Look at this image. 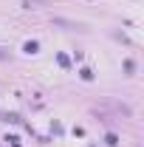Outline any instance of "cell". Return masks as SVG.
<instances>
[{
    "label": "cell",
    "mask_w": 144,
    "mask_h": 147,
    "mask_svg": "<svg viewBox=\"0 0 144 147\" xmlns=\"http://www.w3.org/2000/svg\"><path fill=\"white\" fill-rule=\"evenodd\" d=\"M0 59H6V51H3V48H0Z\"/></svg>",
    "instance_id": "obj_7"
},
{
    "label": "cell",
    "mask_w": 144,
    "mask_h": 147,
    "mask_svg": "<svg viewBox=\"0 0 144 147\" xmlns=\"http://www.w3.org/2000/svg\"><path fill=\"white\" fill-rule=\"evenodd\" d=\"M3 119H6V122H14V125H17V122H20V116H17V113H6Z\"/></svg>",
    "instance_id": "obj_4"
},
{
    "label": "cell",
    "mask_w": 144,
    "mask_h": 147,
    "mask_svg": "<svg viewBox=\"0 0 144 147\" xmlns=\"http://www.w3.org/2000/svg\"><path fill=\"white\" fill-rule=\"evenodd\" d=\"M23 51H26V54H37V51H40V42H37V40H28V42L23 45Z\"/></svg>",
    "instance_id": "obj_1"
},
{
    "label": "cell",
    "mask_w": 144,
    "mask_h": 147,
    "mask_svg": "<svg viewBox=\"0 0 144 147\" xmlns=\"http://www.w3.org/2000/svg\"><path fill=\"white\" fill-rule=\"evenodd\" d=\"M105 142H108L110 147H116V144H119V139H116V136H113V133H108V139H105Z\"/></svg>",
    "instance_id": "obj_5"
},
{
    "label": "cell",
    "mask_w": 144,
    "mask_h": 147,
    "mask_svg": "<svg viewBox=\"0 0 144 147\" xmlns=\"http://www.w3.org/2000/svg\"><path fill=\"white\" fill-rule=\"evenodd\" d=\"M57 62H59L62 68H68V65H71V59H68V57H65V54H57Z\"/></svg>",
    "instance_id": "obj_3"
},
{
    "label": "cell",
    "mask_w": 144,
    "mask_h": 147,
    "mask_svg": "<svg viewBox=\"0 0 144 147\" xmlns=\"http://www.w3.org/2000/svg\"><path fill=\"white\" fill-rule=\"evenodd\" d=\"M34 3H45V0H34ZM26 6H28V9H31V0H26Z\"/></svg>",
    "instance_id": "obj_6"
},
{
    "label": "cell",
    "mask_w": 144,
    "mask_h": 147,
    "mask_svg": "<svg viewBox=\"0 0 144 147\" xmlns=\"http://www.w3.org/2000/svg\"><path fill=\"white\" fill-rule=\"evenodd\" d=\"M79 76H82L85 82H90V79H93V71H90V68H82V71H79Z\"/></svg>",
    "instance_id": "obj_2"
}]
</instances>
